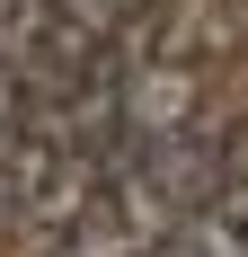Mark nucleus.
Listing matches in <instances>:
<instances>
[{"label":"nucleus","instance_id":"1","mask_svg":"<svg viewBox=\"0 0 248 257\" xmlns=\"http://www.w3.org/2000/svg\"><path fill=\"white\" fill-rule=\"evenodd\" d=\"M195 18H160V45H151L142 80H133V106H124L115 160H106L98 195L80 204V222L53 239V257H160L169 231L230 178L222 160V124L204 115V80L195 53H186Z\"/></svg>","mask_w":248,"mask_h":257},{"label":"nucleus","instance_id":"2","mask_svg":"<svg viewBox=\"0 0 248 257\" xmlns=\"http://www.w3.org/2000/svg\"><path fill=\"white\" fill-rule=\"evenodd\" d=\"M160 257H248V151L230 160V178L169 231V248H160Z\"/></svg>","mask_w":248,"mask_h":257}]
</instances>
